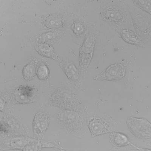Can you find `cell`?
Returning a JSON list of instances; mask_svg holds the SVG:
<instances>
[{
  "mask_svg": "<svg viewBox=\"0 0 151 151\" xmlns=\"http://www.w3.org/2000/svg\"><path fill=\"white\" fill-rule=\"evenodd\" d=\"M49 123V118L46 113L42 111L36 113L32 123L34 134L37 137L42 136L48 129Z\"/></svg>",
  "mask_w": 151,
  "mask_h": 151,
  "instance_id": "5",
  "label": "cell"
},
{
  "mask_svg": "<svg viewBox=\"0 0 151 151\" xmlns=\"http://www.w3.org/2000/svg\"><path fill=\"white\" fill-rule=\"evenodd\" d=\"M85 24L81 21H76L73 25L74 33L78 36L83 34L86 30Z\"/></svg>",
  "mask_w": 151,
  "mask_h": 151,
  "instance_id": "19",
  "label": "cell"
},
{
  "mask_svg": "<svg viewBox=\"0 0 151 151\" xmlns=\"http://www.w3.org/2000/svg\"><path fill=\"white\" fill-rule=\"evenodd\" d=\"M133 2L140 9L150 14L151 1H136Z\"/></svg>",
  "mask_w": 151,
  "mask_h": 151,
  "instance_id": "18",
  "label": "cell"
},
{
  "mask_svg": "<svg viewBox=\"0 0 151 151\" xmlns=\"http://www.w3.org/2000/svg\"><path fill=\"white\" fill-rule=\"evenodd\" d=\"M36 73V68L33 64H28L24 67L23 71V75L24 79L27 81H29L33 79Z\"/></svg>",
  "mask_w": 151,
  "mask_h": 151,
  "instance_id": "15",
  "label": "cell"
},
{
  "mask_svg": "<svg viewBox=\"0 0 151 151\" xmlns=\"http://www.w3.org/2000/svg\"><path fill=\"white\" fill-rule=\"evenodd\" d=\"M132 145L134 146V147L137 148V150H138L139 151H151L150 149H142V148H139L138 147H136L135 146H134V145H132Z\"/></svg>",
  "mask_w": 151,
  "mask_h": 151,
  "instance_id": "21",
  "label": "cell"
},
{
  "mask_svg": "<svg viewBox=\"0 0 151 151\" xmlns=\"http://www.w3.org/2000/svg\"><path fill=\"white\" fill-rule=\"evenodd\" d=\"M58 34L55 32H49L48 33L44 34L40 37V41L42 42V43H46L52 42L56 40L58 37Z\"/></svg>",
  "mask_w": 151,
  "mask_h": 151,
  "instance_id": "17",
  "label": "cell"
},
{
  "mask_svg": "<svg viewBox=\"0 0 151 151\" xmlns=\"http://www.w3.org/2000/svg\"><path fill=\"white\" fill-rule=\"evenodd\" d=\"M35 48L36 51L42 56L54 60H58V57L55 54L53 48L48 44L40 43L36 45Z\"/></svg>",
  "mask_w": 151,
  "mask_h": 151,
  "instance_id": "11",
  "label": "cell"
},
{
  "mask_svg": "<svg viewBox=\"0 0 151 151\" xmlns=\"http://www.w3.org/2000/svg\"><path fill=\"white\" fill-rule=\"evenodd\" d=\"M42 25L51 30H57L64 27V21L63 17L58 14L49 15L45 17L42 21Z\"/></svg>",
  "mask_w": 151,
  "mask_h": 151,
  "instance_id": "8",
  "label": "cell"
},
{
  "mask_svg": "<svg viewBox=\"0 0 151 151\" xmlns=\"http://www.w3.org/2000/svg\"><path fill=\"white\" fill-rule=\"evenodd\" d=\"M60 147L57 142L53 141L38 140L31 143L25 146L22 151H42L43 148H55Z\"/></svg>",
  "mask_w": 151,
  "mask_h": 151,
  "instance_id": "9",
  "label": "cell"
},
{
  "mask_svg": "<svg viewBox=\"0 0 151 151\" xmlns=\"http://www.w3.org/2000/svg\"><path fill=\"white\" fill-rule=\"evenodd\" d=\"M110 138L113 144L118 147H124L130 144L128 137L118 132H111Z\"/></svg>",
  "mask_w": 151,
  "mask_h": 151,
  "instance_id": "12",
  "label": "cell"
},
{
  "mask_svg": "<svg viewBox=\"0 0 151 151\" xmlns=\"http://www.w3.org/2000/svg\"><path fill=\"white\" fill-rule=\"evenodd\" d=\"M56 149L57 151H68L62 149L61 147H59L58 148H57V149Z\"/></svg>",
  "mask_w": 151,
  "mask_h": 151,
  "instance_id": "22",
  "label": "cell"
},
{
  "mask_svg": "<svg viewBox=\"0 0 151 151\" xmlns=\"http://www.w3.org/2000/svg\"><path fill=\"white\" fill-rule=\"evenodd\" d=\"M5 104L2 98H0V111H2L4 109Z\"/></svg>",
  "mask_w": 151,
  "mask_h": 151,
  "instance_id": "20",
  "label": "cell"
},
{
  "mask_svg": "<svg viewBox=\"0 0 151 151\" xmlns=\"http://www.w3.org/2000/svg\"><path fill=\"white\" fill-rule=\"evenodd\" d=\"M126 73V68L124 64L116 63L111 65L94 78L97 81H116L122 79Z\"/></svg>",
  "mask_w": 151,
  "mask_h": 151,
  "instance_id": "4",
  "label": "cell"
},
{
  "mask_svg": "<svg viewBox=\"0 0 151 151\" xmlns=\"http://www.w3.org/2000/svg\"><path fill=\"white\" fill-rule=\"evenodd\" d=\"M127 124L129 130L137 138L142 139L151 138V124L147 119L131 117L127 119Z\"/></svg>",
  "mask_w": 151,
  "mask_h": 151,
  "instance_id": "1",
  "label": "cell"
},
{
  "mask_svg": "<svg viewBox=\"0 0 151 151\" xmlns=\"http://www.w3.org/2000/svg\"><path fill=\"white\" fill-rule=\"evenodd\" d=\"M104 18L106 20L113 22H118L122 18L121 15L117 9L114 8L109 7L104 12Z\"/></svg>",
  "mask_w": 151,
  "mask_h": 151,
  "instance_id": "14",
  "label": "cell"
},
{
  "mask_svg": "<svg viewBox=\"0 0 151 151\" xmlns=\"http://www.w3.org/2000/svg\"><path fill=\"white\" fill-rule=\"evenodd\" d=\"M37 140L32 137L22 136L0 139V150H22L27 145Z\"/></svg>",
  "mask_w": 151,
  "mask_h": 151,
  "instance_id": "3",
  "label": "cell"
},
{
  "mask_svg": "<svg viewBox=\"0 0 151 151\" xmlns=\"http://www.w3.org/2000/svg\"><path fill=\"white\" fill-rule=\"evenodd\" d=\"M121 36L125 42L132 45L142 47L141 39L133 31L127 29H122L121 32Z\"/></svg>",
  "mask_w": 151,
  "mask_h": 151,
  "instance_id": "10",
  "label": "cell"
},
{
  "mask_svg": "<svg viewBox=\"0 0 151 151\" xmlns=\"http://www.w3.org/2000/svg\"><path fill=\"white\" fill-rule=\"evenodd\" d=\"M88 127L91 135L94 137L111 132V125L101 118L91 119L88 122Z\"/></svg>",
  "mask_w": 151,
  "mask_h": 151,
  "instance_id": "6",
  "label": "cell"
},
{
  "mask_svg": "<svg viewBox=\"0 0 151 151\" xmlns=\"http://www.w3.org/2000/svg\"><path fill=\"white\" fill-rule=\"evenodd\" d=\"M36 73L39 79L44 80L46 79L49 76V70L45 65H41L37 67Z\"/></svg>",
  "mask_w": 151,
  "mask_h": 151,
  "instance_id": "16",
  "label": "cell"
},
{
  "mask_svg": "<svg viewBox=\"0 0 151 151\" xmlns=\"http://www.w3.org/2000/svg\"><path fill=\"white\" fill-rule=\"evenodd\" d=\"M35 89L30 86H21L15 92V98L20 103H28L35 96Z\"/></svg>",
  "mask_w": 151,
  "mask_h": 151,
  "instance_id": "7",
  "label": "cell"
},
{
  "mask_svg": "<svg viewBox=\"0 0 151 151\" xmlns=\"http://www.w3.org/2000/svg\"><path fill=\"white\" fill-rule=\"evenodd\" d=\"M65 73L69 79L73 81H77L79 78L78 69L72 62H68L63 65Z\"/></svg>",
  "mask_w": 151,
  "mask_h": 151,
  "instance_id": "13",
  "label": "cell"
},
{
  "mask_svg": "<svg viewBox=\"0 0 151 151\" xmlns=\"http://www.w3.org/2000/svg\"><path fill=\"white\" fill-rule=\"evenodd\" d=\"M96 40L95 36L89 32L86 35L81 47L79 64L81 69L83 70L87 69L91 62L93 55Z\"/></svg>",
  "mask_w": 151,
  "mask_h": 151,
  "instance_id": "2",
  "label": "cell"
}]
</instances>
